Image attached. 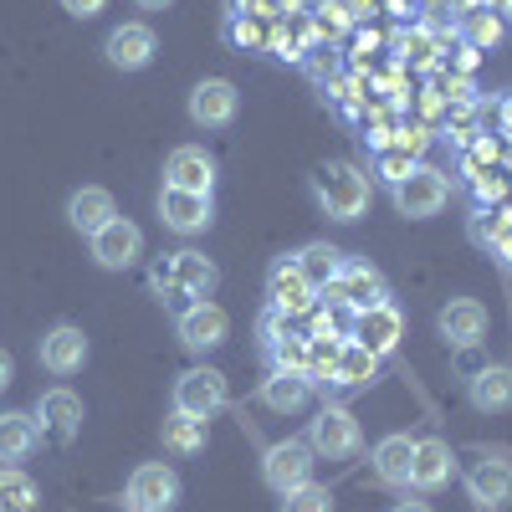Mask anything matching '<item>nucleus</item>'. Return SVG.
Listing matches in <instances>:
<instances>
[{
  "label": "nucleus",
  "instance_id": "nucleus-46",
  "mask_svg": "<svg viewBox=\"0 0 512 512\" xmlns=\"http://www.w3.org/2000/svg\"><path fill=\"white\" fill-rule=\"evenodd\" d=\"M11 379H16V364H11V354H6V349H0V390H6Z\"/></svg>",
  "mask_w": 512,
  "mask_h": 512
},
{
  "label": "nucleus",
  "instance_id": "nucleus-36",
  "mask_svg": "<svg viewBox=\"0 0 512 512\" xmlns=\"http://www.w3.org/2000/svg\"><path fill=\"white\" fill-rule=\"evenodd\" d=\"M277 512H333V497H328V487H318V482H303V487L282 492Z\"/></svg>",
  "mask_w": 512,
  "mask_h": 512
},
{
  "label": "nucleus",
  "instance_id": "nucleus-33",
  "mask_svg": "<svg viewBox=\"0 0 512 512\" xmlns=\"http://www.w3.org/2000/svg\"><path fill=\"white\" fill-rule=\"evenodd\" d=\"M502 16L497 11H487V6H477V11H466L461 16V47H477V52H487V47H497L502 41Z\"/></svg>",
  "mask_w": 512,
  "mask_h": 512
},
{
  "label": "nucleus",
  "instance_id": "nucleus-51",
  "mask_svg": "<svg viewBox=\"0 0 512 512\" xmlns=\"http://www.w3.org/2000/svg\"><path fill=\"white\" fill-rule=\"evenodd\" d=\"M318 6H323V0H297V11H308V16H313Z\"/></svg>",
  "mask_w": 512,
  "mask_h": 512
},
{
  "label": "nucleus",
  "instance_id": "nucleus-37",
  "mask_svg": "<svg viewBox=\"0 0 512 512\" xmlns=\"http://www.w3.org/2000/svg\"><path fill=\"white\" fill-rule=\"evenodd\" d=\"M415 164H420V159H415V154H405L400 144H384V149L374 154V175H379L384 185H400Z\"/></svg>",
  "mask_w": 512,
  "mask_h": 512
},
{
  "label": "nucleus",
  "instance_id": "nucleus-49",
  "mask_svg": "<svg viewBox=\"0 0 512 512\" xmlns=\"http://www.w3.org/2000/svg\"><path fill=\"white\" fill-rule=\"evenodd\" d=\"M134 6H144V11H169L175 0H134Z\"/></svg>",
  "mask_w": 512,
  "mask_h": 512
},
{
  "label": "nucleus",
  "instance_id": "nucleus-45",
  "mask_svg": "<svg viewBox=\"0 0 512 512\" xmlns=\"http://www.w3.org/2000/svg\"><path fill=\"white\" fill-rule=\"evenodd\" d=\"M103 6H108V0H62V11H67V16H77V21H93Z\"/></svg>",
  "mask_w": 512,
  "mask_h": 512
},
{
  "label": "nucleus",
  "instance_id": "nucleus-10",
  "mask_svg": "<svg viewBox=\"0 0 512 512\" xmlns=\"http://www.w3.org/2000/svg\"><path fill=\"white\" fill-rule=\"evenodd\" d=\"M466 497H472L477 507H492V512L507 507L512 502V461L477 451V461L466 466Z\"/></svg>",
  "mask_w": 512,
  "mask_h": 512
},
{
  "label": "nucleus",
  "instance_id": "nucleus-17",
  "mask_svg": "<svg viewBox=\"0 0 512 512\" xmlns=\"http://www.w3.org/2000/svg\"><path fill=\"white\" fill-rule=\"evenodd\" d=\"M103 52H108V62L118 72H144L154 62V52H159V41H154V31L144 21H123V26L108 31V47Z\"/></svg>",
  "mask_w": 512,
  "mask_h": 512
},
{
  "label": "nucleus",
  "instance_id": "nucleus-24",
  "mask_svg": "<svg viewBox=\"0 0 512 512\" xmlns=\"http://www.w3.org/2000/svg\"><path fill=\"white\" fill-rule=\"evenodd\" d=\"M262 400L277 415H297V410H308V400H313V379L297 374V369H272L262 379Z\"/></svg>",
  "mask_w": 512,
  "mask_h": 512
},
{
  "label": "nucleus",
  "instance_id": "nucleus-9",
  "mask_svg": "<svg viewBox=\"0 0 512 512\" xmlns=\"http://www.w3.org/2000/svg\"><path fill=\"white\" fill-rule=\"evenodd\" d=\"M226 374L221 369H185L175 379V410L180 415H195V420H210L216 410H226Z\"/></svg>",
  "mask_w": 512,
  "mask_h": 512
},
{
  "label": "nucleus",
  "instance_id": "nucleus-11",
  "mask_svg": "<svg viewBox=\"0 0 512 512\" xmlns=\"http://www.w3.org/2000/svg\"><path fill=\"white\" fill-rule=\"evenodd\" d=\"M262 477H267V487L277 497L292 492V487H303V482H313V446L308 441H277L262 456Z\"/></svg>",
  "mask_w": 512,
  "mask_h": 512
},
{
  "label": "nucleus",
  "instance_id": "nucleus-32",
  "mask_svg": "<svg viewBox=\"0 0 512 512\" xmlns=\"http://www.w3.org/2000/svg\"><path fill=\"white\" fill-rule=\"evenodd\" d=\"M226 41L236 52H272V21L267 16H231Z\"/></svg>",
  "mask_w": 512,
  "mask_h": 512
},
{
  "label": "nucleus",
  "instance_id": "nucleus-42",
  "mask_svg": "<svg viewBox=\"0 0 512 512\" xmlns=\"http://www.w3.org/2000/svg\"><path fill=\"white\" fill-rule=\"evenodd\" d=\"M287 323H292V318H287V313H277V308H267V313H262V323H256V333H262V344H267V349L277 344V338H287V333H292Z\"/></svg>",
  "mask_w": 512,
  "mask_h": 512
},
{
  "label": "nucleus",
  "instance_id": "nucleus-16",
  "mask_svg": "<svg viewBox=\"0 0 512 512\" xmlns=\"http://www.w3.org/2000/svg\"><path fill=\"white\" fill-rule=\"evenodd\" d=\"M436 328H441V338L451 349H477L487 338V308L477 303V297H451V303L441 308V318H436Z\"/></svg>",
  "mask_w": 512,
  "mask_h": 512
},
{
  "label": "nucleus",
  "instance_id": "nucleus-22",
  "mask_svg": "<svg viewBox=\"0 0 512 512\" xmlns=\"http://www.w3.org/2000/svg\"><path fill=\"white\" fill-rule=\"evenodd\" d=\"M472 241L497 256V262H512V205H477V216H472Z\"/></svg>",
  "mask_w": 512,
  "mask_h": 512
},
{
  "label": "nucleus",
  "instance_id": "nucleus-26",
  "mask_svg": "<svg viewBox=\"0 0 512 512\" xmlns=\"http://www.w3.org/2000/svg\"><path fill=\"white\" fill-rule=\"evenodd\" d=\"M113 216H118V205H113V195H108V190H98V185L77 190V195L67 200V221H72L82 236H98Z\"/></svg>",
  "mask_w": 512,
  "mask_h": 512
},
{
  "label": "nucleus",
  "instance_id": "nucleus-5",
  "mask_svg": "<svg viewBox=\"0 0 512 512\" xmlns=\"http://www.w3.org/2000/svg\"><path fill=\"white\" fill-rule=\"evenodd\" d=\"M123 502H128V512H169L180 502V472L169 461L134 466V477L123 487Z\"/></svg>",
  "mask_w": 512,
  "mask_h": 512
},
{
  "label": "nucleus",
  "instance_id": "nucleus-19",
  "mask_svg": "<svg viewBox=\"0 0 512 512\" xmlns=\"http://www.w3.org/2000/svg\"><path fill=\"white\" fill-rule=\"evenodd\" d=\"M164 185L169 190H190V195H210L216 190V159H210L205 149H195V144H185V149L169 154Z\"/></svg>",
  "mask_w": 512,
  "mask_h": 512
},
{
  "label": "nucleus",
  "instance_id": "nucleus-1",
  "mask_svg": "<svg viewBox=\"0 0 512 512\" xmlns=\"http://www.w3.org/2000/svg\"><path fill=\"white\" fill-rule=\"evenodd\" d=\"M313 200L328 221H359L369 210V175L349 159H328L313 169Z\"/></svg>",
  "mask_w": 512,
  "mask_h": 512
},
{
  "label": "nucleus",
  "instance_id": "nucleus-47",
  "mask_svg": "<svg viewBox=\"0 0 512 512\" xmlns=\"http://www.w3.org/2000/svg\"><path fill=\"white\" fill-rule=\"evenodd\" d=\"M390 512H436V507H431V502H395Z\"/></svg>",
  "mask_w": 512,
  "mask_h": 512
},
{
  "label": "nucleus",
  "instance_id": "nucleus-48",
  "mask_svg": "<svg viewBox=\"0 0 512 512\" xmlns=\"http://www.w3.org/2000/svg\"><path fill=\"white\" fill-rule=\"evenodd\" d=\"M497 118H502V128L512 134V98H507V103H497Z\"/></svg>",
  "mask_w": 512,
  "mask_h": 512
},
{
  "label": "nucleus",
  "instance_id": "nucleus-50",
  "mask_svg": "<svg viewBox=\"0 0 512 512\" xmlns=\"http://www.w3.org/2000/svg\"><path fill=\"white\" fill-rule=\"evenodd\" d=\"M272 11H277V16H287V11H297V0H272Z\"/></svg>",
  "mask_w": 512,
  "mask_h": 512
},
{
  "label": "nucleus",
  "instance_id": "nucleus-29",
  "mask_svg": "<svg viewBox=\"0 0 512 512\" xmlns=\"http://www.w3.org/2000/svg\"><path fill=\"white\" fill-rule=\"evenodd\" d=\"M344 262H349V256L338 251V246H328V241H313V246L297 251V267H303V277H308L318 292H323L338 272H344Z\"/></svg>",
  "mask_w": 512,
  "mask_h": 512
},
{
  "label": "nucleus",
  "instance_id": "nucleus-4",
  "mask_svg": "<svg viewBox=\"0 0 512 512\" xmlns=\"http://www.w3.org/2000/svg\"><path fill=\"white\" fill-rule=\"evenodd\" d=\"M390 190H395L400 216H410V221H431V216H441L446 200H451V180L441 175V169H431V164H415L410 175H405L400 185H390Z\"/></svg>",
  "mask_w": 512,
  "mask_h": 512
},
{
  "label": "nucleus",
  "instance_id": "nucleus-14",
  "mask_svg": "<svg viewBox=\"0 0 512 512\" xmlns=\"http://www.w3.org/2000/svg\"><path fill=\"white\" fill-rule=\"evenodd\" d=\"M159 221H164L169 231H180V236H200L210 221H216V200L164 185V195H159Z\"/></svg>",
  "mask_w": 512,
  "mask_h": 512
},
{
  "label": "nucleus",
  "instance_id": "nucleus-15",
  "mask_svg": "<svg viewBox=\"0 0 512 512\" xmlns=\"http://www.w3.org/2000/svg\"><path fill=\"white\" fill-rule=\"evenodd\" d=\"M36 431H41V441L67 446L82 431V400L72 390H47L36 400Z\"/></svg>",
  "mask_w": 512,
  "mask_h": 512
},
{
  "label": "nucleus",
  "instance_id": "nucleus-20",
  "mask_svg": "<svg viewBox=\"0 0 512 512\" xmlns=\"http://www.w3.org/2000/svg\"><path fill=\"white\" fill-rule=\"evenodd\" d=\"M41 369L52 374H77L82 364H88V333H82L77 323H57L47 338H41Z\"/></svg>",
  "mask_w": 512,
  "mask_h": 512
},
{
  "label": "nucleus",
  "instance_id": "nucleus-31",
  "mask_svg": "<svg viewBox=\"0 0 512 512\" xmlns=\"http://www.w3.org/2000/svg\"><path fill=\"white\" fill-rule=\"evenodd\" d=\"M41 492L21 466H0V512H36Z\"/></svg>",
  "mask_w": 512,
  "mask_h": 512
},
{
  "label": "nucleus",
  "instance_id": "nucleus-7",
  "mask_svg": "<svg viewBox=\"0 0 512 512\" xmlns=\"http://www.w3.org/2000/svg\"><path fill=\"white\" fill-rule=\"evenodd\" d=\"M267 303L287 318H303V313L318 308V287L303 277L297 256H277V262L267 267Z\"/></svg>",
  "mask_w": 512,
  "mask_h": 512
},
{
  "label": "nucleus",
  "instance_id": "nucleus-40",
  "mask_svg": "<svg viewBox=\"0 0 512 512\" xmlns=\"http://www.w3.org/2000/svg\"><path fill=\"white\" fill-rule=\"evenodd\" d=\"M349 6L344 0H323V6L313 11V36H338V31H349Z\"/></svg>",
  "mask_w": 512,
  "mask_h": 512
},
{
  "label": "nucleus",
  "instance_id": "nucleus-35",
  "mask_svg": "<svg viewBox=\"0 0 512 512\" xmlns=\"http://www.w3.org/2000/svg\"><path fill=\"white\" fill-rule=\"evenodd\" d=\"M472 195H477V205H502V200L512 195V169H507V164L482 169V175L472 180Z\"/></svg>",
  "mask_w": 512,
  "mask_h": 512
},
{
  "label": "nucleus",
  "instance_id": "nucleus-44",
  "mask_svg": "<svg viewBox=\"0 0 512 512\" xmlns=\"http://www.w3.org/2000/svg\"><path fill=\"white\" fill-rule=\"evenodd\" d=\"M226 6H231V16H267V21L277 16L272 0H226Z\"/></svg>",
  "mask_w": 512,
  "mask_h": 512
},
{
  "label": "nucleus",
  "instance_id": "nucleus-12",
  "mask_svg": "<svg viewBox=\"0 0 512 512\" xmlns=\"http://www.w3.org/2000/svg\"><path fill=\"white\" fill-rule=\"evenodd\" d=\"M236 108H241L236 82H226V77L195 82V93H190V118H195L200 128H231V123H236Z\"/></svg>",
  "mask_w": 512,
  "mask_h": 512
},
{
  "label": "nucleus",
  "instance_id": "nucleus-13",
  "mask_svg": "<svg viewBox=\"0 0 512 512\" xmlns=\"http://www.w3.org/2000/svg\"><path fill=\"white\" fill-rule=\"evenodd\" d=\"M400 333H405V318H400L395 303H379V308H369V313H354V328H349L354 344H364V349L379 354V359L400 349Z\"/></svg>",
  "mask_w": 512,
  "mask_h": 512
},
{
  "label": "nucleus",
  "instance_id": "nucleus-18",
  "mask_svg": "<svg viewBox=\"0 0 512 512\" xmlns=\"http://www.w3.org/2000/svg\"><path fill=\"white\" fill-rule=\"evenodd\" d=\"M139 251H144V231H139L134 221H123V216H113V221L93 236V256H98V267H108V272L134 267Z\"/></svg>",
  "mask_w": 512,
  "mask_h": 512
},
{
  "label": "nucleus",
  "instance_id": "nucleus-28",
  "mask_svg": "<svg viewBox=\"0 0 512 512\" xmlns=\"http://www.w3.org/2000/svg\"><path fill=\"white\" fill-rule=\"evenodd\" d=\"M379 379V354H369L364 344H338V379L333 390H369V384Z\"/></svg>",
  "mask_w": 512,
  "mask_h": 512
},
{
  "label": "nucleus",
  "instance_id": "nucleus-25",
  "mask_svg": "<svg viewBox=\"0 0 512 512\" xmlns=\"http://www.w3.org/2000/svg\"><path fill=\"white\" fill-rule=\"evenodd\" d=\"M374 477L384 482V487H410V461H415V441L405 436V431H395V436H384L379 446H374Z\"/></svg>",
  "mask_w": 512,
  "mask_h": 512
},
{
  "label": "nucleus",
  "instance_id": "nucleus-2",
  "mask_svg": "<svg viewBox=\"0 0 512 512\" xmlns=\"http://www.w3.org/2000/svg\"><path fill=\"white\" fill-rule=\"evenodd\" d=\"M216 282H221V272H216V262H210L205 251H169V256H159L154 262V292L164 297V303H185V297H210L216 292Z\"/></svg>",
  "mask_w": 512,
  "mask_h": 512
},
{
  "label": "nucleus",
  "instance_id": "nucleus-21",
  "mask_svg": "<svg viewBox=\"0 0 512 512\" xmlns=\"http://www.w3.org/2000/svg\"><path fill=\"white\" fill-rule=\"evenodd\" d=\"M451 477H456V456H451V446H446V441H436V436L415 441L410 487H415V492H441Z\"/></svg>",
  "mask_w": 512,
  "mask_h": 512
},
{
  "label": "nucleus",
  "instance_id": "nucleus-52",
  "mask_svg": "<svg viewBox=\"0 0 512 512\" xmlns=\"http://www.w3.org/2000/svg\"><path fill=\"white\" fill-rule=\"evenodd\" d=\"M492 6H502V11H507V21H502V26H512V0H492Z\"/></svg>",
  "mask_w": 512,
  "mask_h": 512
},
{
  "label": "nucleus",
  "instance_id": "nucleus-27",
  "mask_svg": "<svg viewBox=\"0 0 512 512\" xmlns=\"http://www.w3.org/2000/svg\"><path fill=\"white\" fill-rule=\"evenodd\" d=\"M41 446V431H36V415L26 410H6L0 415V461H26L31 451Z\"/></svg>",
  "mask_w": 512,
  "mask_h": 512
},
{
  "label": "nucleus",
  "instance_id": "nucleus-23",
  "mask_svg": "<svg viewBox=\"0 0 512 512\" xmlns=\"http://www.w3.org/2000/svg\"><path fill=\"white\" fill-rule=\"evenodd\" d=\"M466 400H472V410H482V415L512 410V369H507V364L477 369L472 379H466Z\"/></svg>",
  "mask_w": 512,
  "mask_h": 512
},
{
  "label": "nucleus",
  "instance_id": "nucleus-38",
  "mask_svg": "<svg viewBox=\"0 0 512 512\" xmlns=\"http://www.w3.org/2000/svg\"><path fill=\"white\" fill-rule=\"evenodd\" d=\"M308 379H313V384H328V390H333V379H338V344H328V338H313Z\"/></svg>",
  "mask_w": 512,
  "mask_h": 512
},
{
  "label": "nucleus",
  "instance_id": "nucleus-6",
  "mask_svg": "<svg viewBox=\"0 0 512 512\" xmlns=\"http://www.w3.org/2000/svg\"><path fill=\"white\" fill-rule=\"evenodd\" d=\"M359 441H364V431H359L354 410H344V405H323V410L313 415V425H308V446H313V456H328V461L354 456Z\"/></svg>",
  "mask_w": 512,
  "mask_h": 512
},
{
  "label": "nucleus",
  "instance_id": "nucleus-34",
  "mask_svg": "<svg viewBox=\"0 0 512 512\" xmlns=\"http://www.w3.org/2000/svg\"><path fill=\"white\" fill-rule=\"evenodd\" d=\"M267 354H272V369H297V374H308L313 338H308V333H287V338H277Z\"/></svg>",
  "mask_w": 512,
  "mask_h": 512
},
{
  "label": "nucleus",
  "instance_id": "nucleus-41",
  "mask_svg": "<svg viewBox=\"0 0 512 512\" xmlns=\"http://www.w3.org/2000/svg\"><path fill=\"white\" fill-rule=\"evenodd\" d=\"M395 144H400L405 154H415V159H420V154H425V144H431V128H425V123H400V128H395Z\"/></svg>",
  "mask_w": 512,
  "mask_h": 512
},
{
  "label": "nucleus",
  "instance_id": "nucleus-30",
  "mask_svg": "<svg viewBox=\"0 0 512 512\" xmlns=\"http://www.w3.org/2000/svg\"><path fill=\"white\" fill-rule=\"evenodd\" d=\"M164 446L175 451V456H195L210 446V420H195V415H169L164 420Z\"/></svg>",
  "mask_w": 512,
  "mask_h": 512
},
{
  "label": "nucleus",
  "instance_id": "nucleus-43",
  "mask_svg": "<svg viewBox=\"0 0 512 512\" xmlns=\"http://www.w3.org/2000/svg\"><path fill=\"white\" fill-rule=\"evenodd\" d=\"M400 47H405V57H415L420 67H425V62H436V41H431V31H410Z\"/></svg>",
  "mask_w": 512,
  "mask_h": 512
},
{
  "label": "nucleus",
  "instance_id": "nucleus-39",
  "mask_svg": "<svg viewBox=\"0 0 512 512\" xmlns=\"http://www.w3.org/2000/svg\"><path fill=\"white\" fill-rule=\"evenodd\" d=\"M492 164H502V144L487 134V139H477V144H466V159H461V175L466 180H477L482 169H492Z\"/></svg>",
  "mask_w": 512,
  "mask_h": 512
},
{
  "label": "nucleus",
  "instance_id": "nucleus-3",
  "mask_svg": "<svg viewBox=\"0 0 512 512\" xmlns=\"http://www.w3.org/2000/svg\"><path fill=\"white\" fill-rule=\"evenodd\" d=\"M323 303H333V308H349V313H369V308H379V303H390V287H384V272L379 267H369V262H344V272H338L323 292Z\"/></svg>",
  "mask_w": 512,
  "mask_h": 512
},
{
  "label": "nucleus",
  "instance_id": "nucleus-8",
  "mask_svg": "<svg viewBox=\"0 0 512 512\" xmlns=\"http://www.w3.org/2000/svg\"><path fill=\"white\" fill-rule=\"evenodd\" d=\"M180 344L190 349V354H210V349H221L226 338H231V318H226V308L221 303H210V297H200V303H190V308H180Z\"/></svg>",
  "mask_w": 512,
  "mask_h": 512
}]
</instances>
